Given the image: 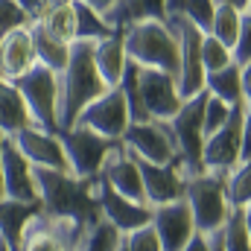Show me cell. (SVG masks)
<instances>
[{
  "label": "cell",
  "mask_w": 251,
  "mask_h": 251,
  "mask_svg": "<svg viewBox=\"0 0 251 251\" xmlns=\"http://www.w3.org/2000/svg\"><path fill=\"white\" fill-rule=\"evenodd\" d=\"M35 184L44 204V213L76 219L85 225H97L100 201H97V178H79L73 173H56V170H38L35 167Z\"/></svg>",
  "instance_id": "1"
},
{
  "label": "cell",
  "mask_w": 251,
  "mask_h": 251,
  "mask_svg": "<svg viewBox=\"0 0 251 251\" xmlns=\"http://www.w3.org/2000/svg\"><path fill=\"white\" fill-rule=\"evenodd\" d=\"M94 44L97 41H73L70 44V62L62 73V100H59L62 128H70L94 100H100L105 91H111L94 64Z\"/></svg>",
  "instance_id": "2"
},
{
  "label": "cell",
  "mask_w": 251,
  "mask_h": 251,
  "mask_svg": "<svg viewBox=\"0 0 251 251\" xmlns=\"http://www.w3.org/2000/svg\"><path fill=\"white\" fill-rule=\"evenodd\" d=\"M126 56L140 67L164 70L178 76V32L176 26L164 21H137L123 29Z\"/></svg>",
  "instance_id": "3"
},
{
  "label": "cell",
  "mask_w": 251,
  "mask_h": 251,
  "mask_svg": "<svg viewBox=\"0 0 251 251\" xmlns=\"http://www.w3.org/2000/svg\"><path fill=\"white\" fill-rule=\"evenodd\" d=\"M225 176L228 173H216V170H201L193 173L184 187V199H187L193 219L199 234H219L231 216V201H228V187H225Z\"/></svg>",
  "instance_id": "4"
},
{
  "label": "cell",
  "mask_w": 251,
  "mask_h": 251,
  "mask_svg": "<svg viewBox=\"0 0 251 251\" xmlns=\"http://www.w3.org/2000/svg\"><path fill=\"white\" fill-rule=\"evenodd\" d=\"M97 225H85L76 219H62L50 213H38L21 234L15 251H88L91 234Z\"/></svg>",
  "instance_id": "5"
},
{
  "label": "cell",
  "mask_w": 251,
  "mask_h": 251,
  "mask_svg": "<svg viewBox=\"0 0 251 251\" xmlns=\"http://www.w3.org/2000/svg\"><path fill=\"white\" fill-rule=\"evenodd\" d=\"M29 114H32V123L47 128V131H62L59 123V100H62V73L44 67V64H35L29 73H24L21 79H15Z\"/></svg>",
  "instance_id": "6"
},
{
  "label": "cell",
  "mask_w": 251,
  "mask_h": 251,
  "mask_svg": "<svg viewBox=\"0 0 251 251\" xmlns=\"http://www.w3.org/2000/svg\"><path fill=\"white\" fill-rule=\"evenodd\" d=\"M204 102H207V91L184 100L181 108L176 111V117L167 120L173 137H176V146H178V158H181V164H184V170L190 176L204 170V164H201V149H204Z\"/></svg>",
  "instance_id": "7"
},
{
  "label": "cell",
  "mask_w": 251,
  "mask_h": 251,
  "mask_svg": "<svg viewBox=\"0 0 251 251\" xmlns=\"http://www.w3.org/2000/svg\"><path fill=\"white\" fill-rule=\"evenodd\" d=\"M167 21L176 26L178 32V94L181 100H190L196 94L204 91V82H207V70L201 64V29H196L187 18H181L178 12H170Z\"/></svg>",
  "instance_id": "8"
},
{
  "label": "cell",
  "mask_w": 251,
  "mask_h": 251,
  "mask_svg": "<svg viewBox=\"0 0 251 251\" xmlns=\"http://www.w3.org/2000/svg\"><path fill=\"white\" fill-rule=\"evenodd\" d=\"M120 143H123L137 161H146V164H155V167H170V164L181 161L170 126L161 123V120L128 123Z\"/></svg>",
  "instance_id": "9"
},
{
  "label": "cell",
  "mask_w": 251,
  "mask_h": 251,
  "mask_svg": "<svg viewBox=\"0 0 251 251\" xmlns=\"http://www.w3.org/2000/svg\"><path fill=\"white\" fill-rule=\"evenodd\" d=\"M64 143V152H67V161H70V173L79 176V178H97L108 152L120 143V140H105L100 137L97 131L91 128H82V126H70L59 131Z\"/></svg>",
  "instance_id": "10"
},
{
  "label": "cell",
  "mask_w": 251,
  "mask_h": 251,
  "mask_svg": "<svg viewBox=\"0 0 251 251\" xmlns=\"http://www.w3.org/2000/svg\"><path fill=\"white\" fill-rule=\"evenodd\" d=\"M137 91H140V105L146 120H173L176 111L181 108V94H178V82L173 73L164 70H152V67H140L137 73Z\"/></svg>",
  "instance_id": "11"
},
{
  "label": "cell",
  "mask_w": 251,
  "mask_h": 251,
  "mask_svg": "<svg viewBox=\"0 0 251 251\" xmlns=\"http://www.w3.org/2000/svg\"><path fill=\"white\" fill-rule=\"evenodd\" d=\"M243 126H246V105H234L228 123L204 140V149H201L204 170L228 173L240 164V158H243Z\"/></svg>",
  "instance_id": "12"
},
{
  "label": "cell",
  "mask_w": 251,
  "mask_h": 251,
  "mask_svg": "<svg viewBox=\"0 0 251 251\" xmlns=\"http://www.w3.org/2000/svg\"><path fill=\"white\" fill-rule=\"evenodd\" d=\"M128 123H131V117H128V105H126L123 91H120V88H111V91H105L100 100H94V102L76 117L73 126L91 128V131H97V134L105 137V140H123Z\"/></svg>",
  "instance_id": "13"
},
{
  "label": "cell",
  "mask_w": 251,
  "mask_h": 251,
  "mask_svg": "<svg viewBox=\"0 0 251 251\" xmlns=\"http://www.w3.org/2000/svg\"><path fill=\"white\" fill-rule=\"evenodd\" d=\"M15 146L21 149V155L38 167V170H56V173H70V161L64 152V143L59 131H47L41 126H26L24 131H18Z\"/></svg>",
  "instance_id": "14"
},
{
  "label": "cell",
  "mask_w": 251,
  "mask_h": 251,
  "mask_svg": "<svg viewBox=\"0 0 251 251\" xmlns=\"http://www.w3.org/2000/svg\"><path fill=\"white\" fill-rule=\"evenodd\" d=\"M149 225L155 228V234H158L164 251H181L199 234L187 199H178V201L152 207V222Z\"/></svg>",
  "instance_id": "15"
},
{
  "label": "cell",
  "mask_w": 251,
  "mask_h": 251,
  "mask_svg": "<svg viewBox=\"0 0 251 251\" xmlns=\"http://www.w3.org/2000/svg\"><path fill=\"white\" fill-rule=\"evenodd\" d=\"M97 201H100V216L114 225L120 234H131L137 228H146L152 222V207L149 204H137L131 199L120 196L117 190H111L100 176H97Z\"/></svg>",
  "instance_id": "16"
},
{
  "label": "cell",
  "mask_w": 251,
  "mask_h": 251,
  "mask_svg": "<svg viewBox=\"0 0 251 251\" xmlns=\"http://www.w3.org/2000/svg\"><path fill=\"white\" fill-rule=\"evenodd\" d=\"M100 178L108 184L111 190H117L120 196L137 201V204H146V190H143V176H140V167H137V158L126 149L123 143H117L102 170H100Z\"/></svg>",
  "instance_id": "17"
},
{
  "label": "cell",
  "mask_w": 251,
  "mask_h": 251,
  "mask_svg": "<svg viewBox=\"0 0 251 251\" xmlns=\"http://www.w3.org/2000/svg\"><path fill=\"white\" fill-rule=\"evenodd\" d=\"M137 167H140V176H143V190H146V204L149 207L184 199V187H187L190 173L184 170L181 161H176L170 167H155V164L137 161Z\"/></svg>",
  "instance_id": "18"
},
{
  "label": "cell",
  "mask_w": 251,
  "mask_h": 251,
  "mask_svg": "<svg viewBox=\"0 0 251 251\" xmlns=\"http://www.w3.org/2000/svg\"><path fill=\"white\" fill-rule=\"evenodd\" d=\"M3 196L15 201H41L35 184V167L21 155L12 137L3 140Z\"/></svg>",
  "instance_id": "19"
},
{
  "label": "cell",
  "mask_w": 251,
  "mask_h": 251,
  "mask_svg": "<svg viewBox=\"0 0 251 251\" xmlns=\"http://www.w3.org/2000/svg\"><path fill=\"white\" fill-rule=\"evenodd\" d=\"M35 50H32V35L29 26L9 32L6 38H0V76L15 82L24 73H29L35 67Z\"/></svg>",
  "instance_id": "20"
},
{
  "label": "cell",
  "mask_w": 251,
  "mask_h": 251,
  "mask_svg": "<svg viewBox=\"0 0 251 251\" xmlns=\"http://www.w3.org/2000/svg\"><path fill=\"white\" fill-rule=\"evenodd\" d=\"M44 213V204L41 201H15V199H0V243H6L9 251L18 249L21 243V234L24 228L38 216Z\"/></svg>",
  "instance_id": "21"
},
{
  "label": "cell",
  "mask_w": 251,
  "mask_h": 251,
  "mask_svg": "<svg viewBox=\"0 0 251 251\" xmlns=\"http://www.w3.org/2000/svg\"><path fill=\"white\" fill-rule=\"evenodd\" d=\"M126 62H128V56H126V44H123V29H114L111 35H105L94 44V64H97V70H100V76L105 79L108 88L120 85Z\"/></svg>",
  "instance_id": "22"
},
{
  "label": "cell",
  "mask_w": 251,
  "mask_h": 251,
  "mask_svg": "<svg viewBox=\"0 0 251 251\" xmlns=\"http://www.w3.org/2000/svg\"><path fill=\"white\" fill-rule=\"evenodd\" d=\"M26 126H35V123H32V114H29L18 85L0 76V134L3 137H15Z\"/></svg>",
  "instance_id": "23"
},
{
  "label": "cell",
  "mask_w": 251,
  "mask_h": 251,
  "mask_svg": "<svg viewBox=\"0 0 251 251\" xmlns=\"http://www.w3.org/2000/svg\"><path fill=\"white\" fill-rule=\"evenodd\" d=\"M164 18H167V0H120L105 15V24L111 29H126L137 21H164Z\"/></svg>",
  "instance_id": "24"
},
{
  "label": "cell",
  "mask_w": 251,
  "mask_h": 251,
  "mask_svg": "<svg viewBox=\"0 0 251 251\" xmlns=\"http://www.w3.org/2000/svg\"><path fill=\"white\" fill-rule=\"evenodd\" d=\"M29 35H32V50H35V62L56 70V73H64V67L70 62V44H62L56 41L53 35H47L41 29V24H29Z\"/></svg>",
  "instance_id": "25"
},
{
  "label": "cell",
  "mask_w": 251,
  "mask_h": 251,
  "mask_svg": "<svg viewBox=\"0 0 251 251\" xmlns=\"http://www.w3.org/2000/svg\"><path fill=\"white\" fill-rule=\"evenodd\" d=\"M240 64H228L225 70H216V73H207V82H204V91L216 100H222L225 105H243V76H240Z\"/></svg>",
  "instance_id": "26"
},
{
  "label": "cell",
  "mask_w": 251,
  "mask_h": 251,
  "mask_svg": "<svg viewBox=\"0 0 251 251\" xmlns=\"http://www.w3.org/2000/svg\"><path fill=\"white\" fill-rule=\"evenodd\" d=\"M41 24V29L47 35H53L56 41L62 44H73L79 38V29H76V9L73 3H62V6H47V12L35 21Z\"/></svg>",
  "instance_id": "27"
},
{
  "label": "cell",
  "mask_w": 251,
  "mask_h": 251,
  "mask_svg": "<svg viewBox=\"0 0 251 251\" xmlns=\"http://www.w3.org/2000/svg\"><path fill=\"white\" fill-rule=\"evenodd\" d=\"M240 26H243V12L231 3H216L213 12V24H210V35H216L225 47L234 50L237 38H240Z\"/></svg>",
  "instance_id": "28"
},
{
  "label": "cell",
  "mask_w": 251,
  "mask_h": 251,
  "mask_svg": "<svg viewBox=\"0 0 251 251\" xmlns=\"http://www.w3.org/2000/svg\"><path fill=\"white\" fill-rule=\"evenodd\" d=\"M225 187H228V201L234 210H243L251 204V158L240 161L234 170H228L225 176Z\"/></svg>",
  "instance_id": "29"
},
{
  "label": "cell",
  "mask_w": 251,
  "mask_h": 251,
  "mask_svg": "<svg viewBox=\"0 0 251 251\" xmlns=\"http://www.w3.org/2000/svg\"><path fill=\"white\" fill-rule=\"evenodd\" d=\"M73 9H76V29H79L76 41H100V38H105V35L114 32L105 24V18L100 12H94L91 6H85L82 0H73Z\"/></svg>",
  "instance_id": "30"
},
{
  "label": "cell",
  "mask_w": 251,
  "mask_h": 251,
  "mask_svg": "<svg viewBox=\"0 0 251 251\" xmlns=\"http://www.w3.org/2000/svg\"><path fill=\"white\" fill-rule=\"evenodd\" d=\"M201 64L207 73H216V70H225L228 64H234V50L225 47L216 35L204 32L201 35Z\"/></svg>",
  "instance_id": "31"
},
{
  "label": "cell",
  "mask_w": 251,
  "mask_h": 251,
  "mask_svg": "<svg viewBox=\"0 0 251 251\" xmlns=\"http://www.w3.org/2000/svg\"><path fill=\"white\" fill-rule=\"evenodd\" d=\"M219 234H222L225 251H251V237L246 231V222H243V210H231V216Z\"/></svg>",
  "instance_id": "32"
},
{
  "label": "cell",
  "mask_w": 251,
  "mask_h": 251,
  "mask_svg": "<svg viewBox=\"0 0 251 251\" xmlns=\"http://www.w3.org/2000/svg\"><path fill=\"white\" fill-rule=\"evenodd\" d=\"M213 12H216V0H181V6H178V15L187 18L201 32H210Z\"/></svg>",
  "instance_id": "33"
},
{
  "label": "cell",
  "mask_w": 251,
  "mask_h": 251,
  "mask_svg": "<svg viewBox=\"0 0 251 251\" xmlns=\"http://www.w3.org/2000/svg\"><path fill=\"white\" fill-rule=\"evenodd\" d=\"M114 251H164V249H161V240H158L155 228L146 225V228H137L131 234H120Z\"/></svg>",
  "instance_id": "34"
},
{
  "label": "cell",
  "mask_w": 251,
  "mask_h": 251,
  "mask_svg": "<svg viewBox=\"0 0 251 251\" xmlns=\"http://www.w3.org/2000/svg\"><path fill=\"white\" fill-rule=\"evenodd\" d=\"M29 24H32V21H29V15L21 9L18 0H0V38H6V35L15 32V29L29 26Z\"/></svg>",
  "instance_id": "35"
},
{
  "label": "cell",
  "mask_w": 251,
  "mask_h": 251,
  "mask_svg": "<svg viewBox=\"0 0 251 251\" xmlns=\"http://www.w3.org/2000/svg\"><path fill=\"white\" fill-rule=\"evenodd\" d=\"M231 111H234L231 105H225L222 100H216V97L207 94V102H204V140H207L213 131H219L222 126L228 123Z\"/></svg>",
  "instance_id": "36"
},
{
  "label": "cell",
  "mask_w": 251,
  "mask_h": 251,
  "mask_svg": "<svg viewBox=\"0 0 251 251\" xmlns=\"http://www.w3.org/2000/svg\"><path fill=\"white\" fill-rule=\"evenodd\" d=\"M251 62V12H243V26H240V38L234 44V64L246 67Z\"/></svg>",
  "instance_id": "37"
},
{
  "label": "cell",
  "mask_w": 251,
  "mask_h": 251,
  "mask_svg": "<svg viewBox=\"0 0 251 251\" xmlns=\"http://www.w3.org/2000/svg\"><path fill=\"white\" fill-rule=\"evenodd\" d=\"M21 3V9L29 15V21H38L44 12H47V6H50V0H18Z\"/></svg>",
  "instance_id": "38"
},
{
  "label": "cell",
  "mask_w": 251,
  "mask_h": 251,
  "mask_svg": "<svg viewBox=\"0 0 251 251\" xmlns=\"http://www.w3.org/2000/svg\"><path fill=\"white\" fill-rule=\"evenodd\" d=\"M251 158V108H246V126H243V158L240 161H249Z\"/></svg>",
  "instance_id": "39"
},
{
  "label": "cell",
  "mask_w": 251,
  "mask_h": 251,
  "mask_svg": "<svg viewBox=\"0 0 251 251\" xmlns=\"http://www.w3.org/2000/svg\"><path fill=\"white\" fill-rule=\"evenodd\" d=\"M240 70H243V73H240V76H243V105L251 108V62L246 64V67H240Z\"/></svg>",
  "instance_id": "40"
},
{
  "label": "cell",
  "mask_w": 251,
  "mask_h": 251,
  "mask_svg": "<svg viewBox=\"0 0 251 251\" xmlns=\"http://www.w3.org/2000/svg\"><path fill=\"white\" fill-rule=\"evenodd\" d=\"M82 3H85V6H91L94 12H100V15L105 18V15H108V12H111L120 0H82Z\"/></svg>",
  "instance_id": "41"
},
{
  "label": "cell",
  "mask_w": 251,
  "mask_h": 251,
  "mask_svg": "<svg viewBox=\"0 0 251 251\" xmlns=\"http://www.w3.org/2000/svg\"><path fill=\"white\" fill-rule=\"evenodd\" d=\"M181 251H210V237L207 234H196Z\"/></svg>",
  "instance_id": "42"
},
{
  "label": "cell",
  "mask_w": 251,
  "mask_h": 251,
  "mask_svg": "<svg viewBox=\"0 0 251 251\" xmlns=\"http://www.w3.org/2000/svg\"><path fill=\"white\" fill-rule=\"evenodd\" d=\"M216 3H231V6H237L240 12H246V9L251 6V0H216Z\"/></svg>",
  "instance_id": "43"
},
{
  "label": "cell",
  "mask_w": 251,
  "mask_h": 251,
  "mask_svg": "<svg viewBox=\"0 0 251 251\" xmlns=\"http://www.w3.org/2000/svg\"><path fill=\"white\" fill-rule=\"evenodd\" d=\"M210 251H225V246H222V234H213V237H210Z\"/></svg>",
  "instance_id": "44"
},
{
  "label": "cell",
  "mask_w": 251,
  "mask_h": 251,
  "mask_svg": "<svg viewBox=\"0 0 251 251\" xmlns=\"http://www.w3.org/2000/svg\"><path fill=\"white\" fill-rule=\"evenodd\" d=\"M3 134H0V199H3Z\"/></svg>",
  "instance_id": "45"
},
{
  "label": "cell",
  "mask_w": 251,
  "mask_h": 251,
  "mask_svg": "<svg viewBox=\"0 0 251 251\" xmlns=\"http://www.w3.org/2000/svg\"><path fill=\"white\" fill-rule=\"evenodd\" d=\"M243 222H246V231H249V237H251V204L243 207Z\"/></svg>",
  "instance_id": "46"
},
{
  "label": "cell",
  "mask_w": 251,
  "mask_h": 251,
  "mask_svg": "<svg viewBox=\"0 0 251 251\" xmlns=\"http://www.w3.org/2000/svg\"><path fill=\"white\" fill-rule=\"evenodd\" d=\"M62 3H73V0H50V6H62Z\"/></svg>",
  "instance_id": "47"
},
{
  "label": "cell",
  "mask_w": 251,
  "mask_h": 251,
  "mask_svg": "<svg viewBox=\"0 0 251 251\" xmlns=\"http://www.w3.org/2000/svg\"><path fill=\"white\" fill-rule=\"evenodd\" d=\"M246 12H251V6H249V9H246Z\"/></svg>",
  "instance_id": "48"
}]
</instances>
